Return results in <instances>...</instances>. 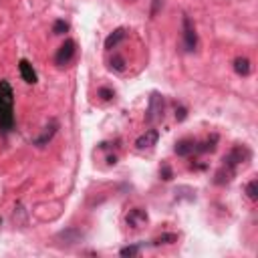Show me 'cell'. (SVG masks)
<instances>
[{"label": "cell", "instance_id": "cell-18", "mask_svg": "<svg viewBox=\"0 0 258 258\" xmlns=\"http://www.w3.org/2000/svg\"><path fill=\"white\" fill-rule=\"evenodd\" d=\"M160 175H162V179H164V181H170V179L173 177V172H172V166H170L168 162H164V164L160 166Z\"/></svg>", "mask_w": 258, "mask_h": 258}, {"label": "cell", "instance_id": "cell-15", "mask_svg": "<svg viewBox=\"0 0 258 258\" xmlns=\"http://www.w3.org/2000/svg\"><path fill=\"white\" fill-rule=\"evenodd\" d=\"M109 69L117 71V73H123V71H125V59H123L121 55H113L111 61H109Z\"/></svg>", "mask_w": 258, "mask_h": 258}, {"label": "cell", "instance_id": "cell-8", "mask_svg": "<svg viewBox=\"0 0 258 258\" xmlns=\"http://www.w3.org/2000/svg\"><path fill=\"white\" fill-rule=\"evenodd\" d=\"M18 69H20V77H22V81H26L28 85H34L36 81H39V77H36V71L32 69V65H30L26 59H22V61L18 63Z\"/></svg>", "mask_w": 258, "mask_h": 258}, {"label": "cell", "instance_id": "cell-19", "mask_svg": "<svg viewBox=\"0 0 258 258\" xmlns=\"http://www.w3.org/2000/svg\"><path fill=\"white\" fill-rule=\"evenodd\" d=\"M97 95H99L103 101H111V99H115V91L109 89V87H101V89L97 91Z\"/></svg>", "mask_w": 258, "mask_h": 258}, {"label": "cell", "instance_id": "cell-2", "mask_svg": "<svg viewBox=\"0 0 258 258\" xmlns=\"http://www.w3.org/2000/svg\"><path fill=\"white\" fill-rule=\"evenodd\" d=\"M164 109H166L164 95L152 93L150 105H147V113H145V121H147V123H156V121H160V119L164 117Z\"/></svg>", "mask_w": 258, "mask_h": 258}, {"label": "cell", "instance_id": "cell-6", "mask_svg": "<svg viewBox=\"0 0 258 258\" xmlns=\"http://www.w3.org/2000/svg\"><path fill=\"white\" fill-rule=\"evenodd\" d=\"M158 139H160V131H158V129H147L143 135L137 137L135 147H137L139 152H143V150H152V147L158 143Z\"/></svg>", "mask_w": 258, "mask_h": 258}, {"label": "cell", "instance_id": "cell-17", "mask_svg": "<svg viewBox=\"0 0 258 258\" xmlns=\"http://www.w3.org/2000/svg\"><path fill=\"white\" fill-rule=\"evenodd\" d=\"M246 194H248V198L250 200H258V179H252V181H248V186H246Z\"/></svg>", "mask_w": 258, "mask_h": 258}, {"label": "cell", "instance_id": "cell-13", "mask_svg": "<svg viewBox=\"0 0 258 258\" xmlns=\"http://www.w3.org/2000/svg\"><path fill=\"white\" fill-rule=\"evenodd\" d=\"M85 238V234L79 228H67L65 232L59 234V240H65V244H77Z\"/></svg>", "mask_w": 258, "mask_h": 258}, {"label": "cell", "instance_id": "cell-14", "mask_svg": "<svg viewBox=\"0 0 258 258\" xmlns=\"http://www.w3.org/2000/svg\"><path fill=\"white\" fill-rule=\"evenodd\" d=\"M234 71L238 73V75H242V77H248L250 75V61L246 57H238L234 61Z\"/></svg>", "mask_w": 258, "mask_h": 258}, {"label": "cell", "instance_id": "cell-5", "mask_svg": "<svg viewBox=\"0 0 258 258\" xmlns=\"http://www.w3.org/2000/svg\"><path fill=\"white\" fill-rule=\"evenodd\" d=\"M75 53H77V43L71 41V39H67V41L59 47V51H57V55H55V63H57L59 67H65V65H69V63L73 61Z\"/></svg>", "mask_w": 258, "mask_h": 258}, {"label": "cell", "instance_id": "cell-4", "mask_svg": "<svg viewBox=\"0 0 258 258\" xmlns=\"http://www.w3.org/2000/svg\"><path fill=\"white\" fill-rule=\"evenodd\" d=\"M181 24H183V47H186L188 53H194L196 47H198V32H196V26H194V22L190 20V16H183Z\"/></svg>", "mask_w": 258, "mask_h": 258}, {"label": "cell", "instance_id": "cell-11", "mask_svg": "<svg viewBox=\"0 0 258 258\" xmlns=\"http://www.w3.org/2000/svg\"><path fill=\"white\" fill-rule=\"evenodd\" d=\"M125 36H127V30H125V28H115V30L105 39V49H107V51H113V49L125 39Z\"/></svg>", "mask_w": 258, "mask_h": 258}, {"label": "cell", "instance_id": "cell-3", "mask_svg": "<svg viewBox=\"0 0 258 258\" xmlns=\"http://www.w3.org/2000/svg\"><path fill=\"white\" fill-rule=\"evenodd\" d=\"M250 158H252V154H250V150H248L246 145H236V147H232V150L224 156V166L236 170L240 164H246Z\"/></svg>", "mask_w": 258, "mask_h": 258}, {"label": "cell", "instance_id": "cell-20", "mask_svg": "<svg viewBox=\"0 0 258 258\" xmlns=\"http://www.w3.org/2000/svg\"><path fill=\"white\" fill-rule=\"evenodd\" d=\"M69 30V22H65V20H55V24H53V32L55 34H65Z\"/></svg>", "mask_w": 258, "mask_h": 258}, {"label": "cell", "instance_id": "cell-7", "mask_svg": "<svg viewBox=\"0 0 258 258\" xmlns=\"http://www.w3.org/2000/svg\"><path fill=\"white\" fill-rule=\"evenodd\" d=\"M125 222H127V226H129V228L139 230L141 226H145V224H147V212H145L143 208H133V210L127 214Z\"/></svg>", "mask_w": 258, "mask_h": 258}, {"label": "cell", "instance_id": "cell-10", "mask_svg": "<svg viewBox=\"0 0 258 258\" xmlns=\"http://www.w3.org/2000/svg\"><path fill=\"white\" fill-rule=\"evenodd\" d=\"M194 150H196V141H194V139H181V141H177L175 147H173L175 156H179V158H188V156H192Z\"/></svg>", "mask_w": 258, "mask_h": 258}, {"label": "cell", "instance_id": "cell-16", "mask_svg": "<svg viewBox=\"0 0 258 258\" xmlns=\"http://www.w3.org/2000/svg\"><path fill=\"white\" fill-rule=\"evenodd\" d=\"M173 242H177V236H175V234H162V236H158V238H154V240H152V244H154V246L173 244Z\"/></svg>", "mask_w": 258, "mask_h": 258}, {"label": "cell", "instance_id": "cell-21", "mask_svg": "<svg viewBox=\"0 0 258 258\" xmlns=\"http://www.w3.org/2000/svg\"><path fill=\"white\" fill-rule=\"evenodd\" d=\"M123 258H127V256H137L139 254V246H125V248H121V252H119Z\"/></svg>", "mask_w": 258, "mask_h": 258}, {"label": "cell", "instance_id": "cell-23", "mask_svg": "<svg viewBox=\"0 0 258 258\" xmlns=\"http://www.w3.org/2000/svg\"><path fill=\"white\" fill-rule=\"evenodd\" d=\"M162 4H164V0H154L152 2V18H156L158 16V12H160V8H162Z\"/></svg>", "mask_w": 258, "mask_h": 258}, {"label": "cell", "instance_id": "cell-1", "mask_svg": "<svg viewBox=\"0 0 258 258\" xmlns=\"http://www.w3.org/2000/svg\"><path fill=\"white\" fill-rule=\"evenodd\" d=\"M14 127V93L6 81H0V131L8 133Z\"/></svg>", "mask_w": 258, "mask_h": 258}, {"label": "cell", "instance_id": "cell-22", "mask_svg": "<svg viewBox=\"0 0 258 258\" xmlns=\"http://www.w3.org/2000/svg\"><path fill=\"white\" fill-rule=\"evenodd\" d=\"M186 117H188V109H186V107H181V105L175 107V119H177V121H183Z\"/></svg>", "mask_w": 258, "mask_h": 258}, {"label": "cell", "instance_id": "cell-9", "mask_svg": "<svg viewBox=\"0 0 258 258\" xmlns=\"http://www.w3.org/2000/svg\"><path fill=\"white\" fill-rule=\"evenodd\" d=\"M57 129H59V123H57V121H51V123L45 127V131H43L39 137L34 139V145H36V147H45V145H47V143H49V141L55 137Z\"/></svg>", "mask_w": 258, "mask_h": 258}, {"label": "cell", "instance_id": "cell-12", "mask_svg": "<svg viewBox=\"0 0 258 258\" xmlns=\"http://www.w3.org/2000/svg\"><path fill=\"white\" fill-rule=\"evenodd\" d=\"M236 175V170L228 168V166H222L218 172H216V177H214V183H218V186H226V183L232 181V177Z\"/></svg>", "mask_w": 258, "mask_h": 258}]
</instances>
